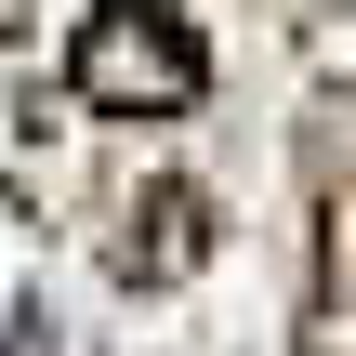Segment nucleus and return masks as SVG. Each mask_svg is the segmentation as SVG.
<instances>
[{
  "label": "nucleus",
  "instance_id": "obj_1",
  "mask_svg": "<svg viewBox=\"0 0 356 356\" xmlns=\"http://www.w3.org/2000/svg\"><path fill=\"white\" fill-rule=\"evenodd\" d=\"M198 79H211V53H198L185 13H92V26H79V92H92L106 119L198 106Z\"/></svg>",
  "mask_w": 356,
  "mask_h": 356
}]
</instances>
